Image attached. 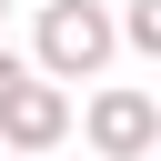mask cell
I'll use <instances>...</instances> for the list:
<instances>
[{"label": "cell", "mask_w": 161, "mask_h": 161, "mask_svg": "<svg viewBox=\"0 0 161 161\" xmlns=\"http://www.w3.org/2000/svg\"><path fill=\"white\" fill-rule=\"evenodd\" d=\"M111 50H121L111 0H40V20H30V70L40 80H101Z\"/></svg>", "instance_id": "6da1fadb"}, {"label": "cell", "mask_w": 161, "mask_h": 161, "mask_svg": "<svg viewBox=\"0 0 161 161\" xmlns=\"http://www.w3.org/2000/svg\"><path fill=\"white\" fill-rule=\"evenodd\" d=\"M0 20H10V0H0Z\"/></svg>", "instance_id": "8992f818"}, {"label": "cell", "mask_w": 161, "mask_h": 161, "mask_svg": "<svg viewBox=\"0 0 161 161\" xmlns=\"http://www.w3.org/2000/svg\"><path fill=\"white\" fill-rule=\"evenodd\" d=\"M80 131H91L101 161H151V151H161V101H151L141 80H101L91 111H80Z\"/></svg>", "instance_id": "7a4b0ae2"}, {"label": "cell", "mask_w": 161, "mask_h": 161, "mask_svg": "<svg viewBox=\"0 0 161 161\" xmlns=\"http://www.w3.org/2000/svg\"><path fill=\"white\" fill-rule=\"evenodd\" d=\"M60 141H70V91L40 80V70H20L10 101H0V151H30V161H40V151H60Z\"/></svg>", "instance_id": "3957f363"}, {"label": "cell", "mask_w": 161, "mask_h": 161, "mask_svg": "<svg viewBox=\"0 0 161 161\" xmlns=\"http://www.w3.org/2000/svg\"><path fill=\"white\" fill-rule=\"evenodd\" d=\"M111 30H121V50H151V60H161V0H121Z\"/></svg>", "instance_id": "277c9868"}, {"label": "cell", "mask_w": 161, "mask_h": 161, "mask_svg": "<svg viewBox=\"0 0 161 161\" xmlns=\"http://www.w3.org/2000/svg\"><path fill=\"white\" fill-rule=\"evenodd\" d=\"M20 70H30V50H10V40H0V101H10V80H20Z\"/></svg>", "instance_id": "5b68a950"}]
</instances>
